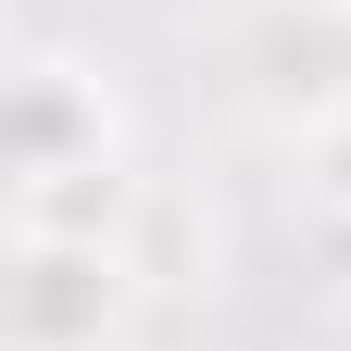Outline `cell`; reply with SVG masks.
<instances>
[{"label": "cell", "mask_w": 351, "mask_h": 351, "mask_svg": "<svg viewBox=\"0 0 351 351\" xmlns=\"http://www.w3.org/2000/svg\"><path fill=\"white\" fill-rule=\"evenodd\" d=\"M125 239H13L0 276V326L13 351H101V326L125 314Z\"/></svg>", "instance_id": "1"}]
</instances>
